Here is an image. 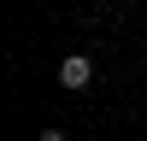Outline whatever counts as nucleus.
<instances>
[{"instance_id": "1", "label": "nucleus", "mask_w": 147, "mask_h": 141, "mask_svg": "<svg viewBox=\"0 0 147 141\" xmlns=\"http://www.w3.org/2000/svg\"><path fill=\"white\" fill-rule=\"evenodd\" d=\"M94 82V65H88V53H71L65 65H59V88H71V94H82Z\"/></svg>"}, {"instance_id": "2", "label": "nucleus", "mask_w": 147, "mask_h": 141, "mask_svg": "<svg viewBox=\"0 0 147 141\" xmlns=\"http://www.w3.org/2000/svg\"><path fill=\"white\" fill-rule=\"evenodd\" d=\"M35 141H71V135H65V129H41Z\"/></svg>"}]
</instances>
